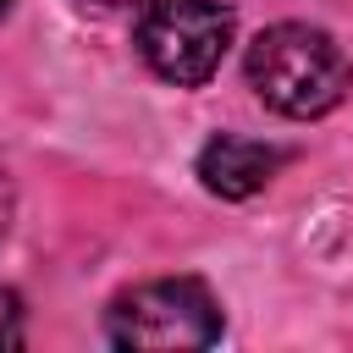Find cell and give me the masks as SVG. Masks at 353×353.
Wrapping results in <instances>:
<instances>
[{"instance_id": "obj_2", "label": "cell", "mask_w": 353, "mask_h": 353, "mask_svg": "<svg viewBox=\"0 0 353 353\" xmlns=\"http://www.w3.org/2000/svg\"><path fill=\"white\" fill-rule=\"evenodd\" d=\"M105 336L116 347H210L221 336V309L204 281L193 276H165L121 292L105 314Z\"/></svg>"}, {"instance_id": "obj_1", "label": "cell", "mask_w": 353, "mask_h": 353, "mask_svg": "<svg viewBox=\"0 0 353 353\" xmlns=\"http://www.w3.org/2000/svg\"><path fill=\"white\" fill-rule=\"evenodd\" d=\"M347 83H353L347 55L336 50L331 33L309 22H276L248 44V88L292 121H314L336 110Z\"/></svg>"}, {"instance_id": "obj_8", "label": "cell", "mask_w": 353, "mask_h": 353, "mask_svg": "<svg viewBox=\"0 0 353 353\" xmlns=\"http://www.w3.org/2000/svg\"><path fill=\"white\" fill-rule=\"evenodd\" d=\"M6 11H11V0H0V17H6Z\"/></svg>"}, {"instance_id": "obj_3", "label": "cell", "mask_w": 353, "mask_h": 353, "mask_svg": "<svg viewBox=\"0 0 353 353\" xmlns=\"http://www.w3.org/2000/svg\"><path fill=\"white\" fill-rule=\"evenodd\" d=\"M138 50L154 77L199 88L232 50V11L215 0H154L138 22Z\"/></svg>"}, {"instance_id": "obj_6", "label": "cell", "mask_w": 353, "mask_h": 353, "mask_svg": "<svg viewBox=\"0 0 353 353\" xmlns=\"http://www.w3.org/2000/svg\"><path fill=\"white\" fill-rule=\"evenodd\" d=\"M11 210H17V193H11V176L0 171V237H6V226H11Z\"/></svg>"}, {"instance_id": "obj_7", "label": "cell", "mask_w": 353, "mask_h": 353, "mask_svg": "<svg viewBox=\"0 0 353 353\" xmlns=\"http://www.w3.org/2000/svg\"><path fill=\"white\" fill-rule=\"evenodd\" d=\"M105 6H138V0H105Z\"/></svg>"}, {"instance_id": "obj_4", "label": "cell", "mask_w": 353, "mask_h": 353, "mask_svg": "<svg viewBox=\"0 0 353 353\" xmlns=\"http://www.w3.org/2000/svg\"><path fill=\"white\" fill-rule=\"evenodd\" d=\"M276 165H281V149L254 143V138H237V132H221V138H210V143L199 149V176H204V188L221 193V199H248V193H259V188L276 176Z\"/></svg>"}, {"instance_id": "obj_5", "label": "cell", "mask_w": 353, "mask_h": 353, "mask_svg": "<svg viewBox=\"0 0 353 353\" xmlns=\"http://www.w3.org/2000/svg\"><path fill=\"white\" fill-rule=\"evenodd\" d=\"M0 347H22V298L0 281Z\"/></svg>"}]
</instances>
